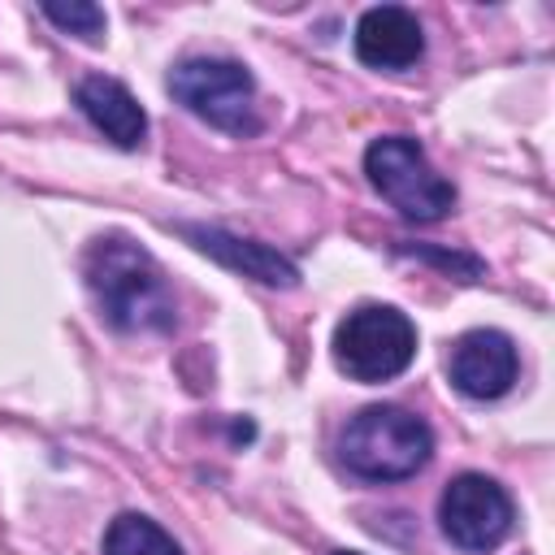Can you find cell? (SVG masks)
<instances>
[{"instance_id": "1", "label": "cell", "mask_w": 555, "mask_h": 555, "mask_svg": "<svg viewBox=\"0 0 555 555\" xmlns=\"http://www.w3.org/2000/svg\"><path fill=\"white\" fill-rule=\"evenodd\" d=\"M87 286L100 304V317L113 330L126 334L173 330V291L143 247L126 238H100L87 251Z\"/></svg>"}, {"instance_id": "2", "label": "cell", "mask_w": 555, "mask_h": 555, "mask_svg": "<svg viewBox=\"0 0 555 555\" xmlns=\"http://www.w3.org/2000/svg\"><path fill=\"white\" fill-rule=\"evenodd\" d=\"M338 451L356 477L403 481L425 468V460L434 451V434L416 412L395 408V403H373L360 416H351Z\"/></svg>"}, {"instance_id": "3", "label": "cell", "mask_w": 555, "mask_h": 555, "mask_svg": "<svg viewBox=\"0 0 555 555\" xmlns=\"http://www.w3.org/2000/svg\"><path fill=\"white\" fill-rule=\"evenodd\" d=\"M416 356V325L390 304H364L334 330V364L351 382H390Z\"/></svg>"}, {"instance_id": "4", "label": "cell", "mask_w": 555, "mask_h": 555, "mask_svg": "<svg viewBox=\"0 0 555 555\" xmlns=\"http://www.w3.org/2000/svg\"><path fill=\"white\" fill-rule=\"evenodd\" d=\"M364 173L382 199H390L408 221H438L455 204V186L429 165L416 139L386 134L364 152Z\"/></svg>"}, {"instance_id": "5", "label": "cell", "mask_w": 555, "mask_h": 555, "mask_svg": "<svg viewBox=\"0 0 555 555\" xmlns=\"http://www.w3.org/2000/svg\"><path fill=\"white\" fill-rule=\"evenodd\" d=\"M169 91L182 108L204 117L217 130L251 134L256 130V82L238 61L225 56H186L169 69Z\"/></svg>"}, {"instance_id": "6", "label": "cell", "mask_w": 555, "mask_h": 555, "mask_svg": "<svg viewBox=\"0 0 555 555\" xmlns=\"http://www.w3.org/2000/svg\"><path fill=\"white\" fill-rule=\"evenodd\" d=\"M438 520L460 551H490L512 529V499L499 481L481 473H460L438 499Z\"/></svg>"}, {"instance_id": "7", "label": "cell", "mask_w": 555, "mask_h": 555, "mask_svg": "<svg viewBox=\"0 0 555 555\" xmlns=\"http://www.w3.org/2000/svg\"><path fill=\"white\" fill-rule=\"evenodd\" d=\"M516 343L503 330H468L451 347V386L468 399H503L516 382Z\"/></svg>"}, {"instance_id": "8", "label": "cell", "mask_w": 555, "mask_h": 555, "mask_svg": "<svg viewBox=\"0 0 555 555\" xmlns=\"http://www.w3.org/2000/svg\"><path fill=\"white\" fill-rule=\"evenodd\" d=\"M425 52V30L412 9L377 4L356 22V56L373 69H408Z\"/></svg>"}, {"instance_id": "9", "label": "cell", "mask_w": 555, "mask_h": 555, "mask_svg": "<svg viewBox=\"0 0 555 555\" xmlns=\"http://www.w3.org/2000/svg\"><path fill=\"white\" fill-rule=\"evenodd\" d=\"M182 234H186L199 251H208L212 260H221L225 269H234V273H243V278H256V282H264V286H295V282H299V269H295L282 251H273L269 243L238 238V234H225V230H217V225H182Z\"/></svg>"}, {"instance_id": "10", "label": "cell", "mask_w": 555, "mask_h": 555, "mask_svg": "<svg viewBox=\"0 0 555 555\" xmlns=\"http://www.w3.org/2000/svg\"><path fill=\"white\" fill-rule=\"evenodd\" d=\"M78 108L87 113V121L95 130H104V139H113L117 147H139L143 134H147V117L139 108V100L117 82V78H104V74H91L78 82L74 91Z\"/></svg>"}, {"instance_id": "11", "label": "cell", "mask_w": 555, "mask_h": 555, "mask_svg": "<svg viewBox=\"0 0 555 555\" xmlns=\"http://www.w3.org/2000/svg\"><path fill=\"white\" fill-rule=\"evenodd\" d=\"M104 555H182V546L147 516L126 512L104 533Z\"/></svg>"}, {"instance_id": "12", "label": "cell", "mask_w": 555, "mask_h": 555, "mask_svg": "<svg viewBox=\"0 0 555 555\" xmlns=\"http://www.w3.org/2000/svg\"><path fill=\"white\" fill-rule=\"evenodd\" d=\"M43 17L69 35H82V39H100L104 35V9L100 4H87V0H69V4H43Z\"/></svg>"}, {"instance_id": "13", "label": "cell", "mask_w": 555, "mask_h": 555, "mask_svg": "<svg viewBox=\"0 0 555 555\" xmlns=\"http://www.w3.org/2000/svg\"><path fill=\"white\" fill-rule=\"evenodd\" d=\"M330 555H360V551H330Z\"/></svg>"}]
</instances>
